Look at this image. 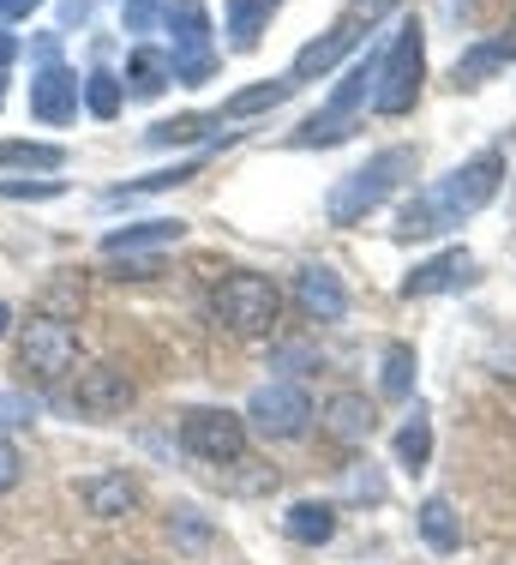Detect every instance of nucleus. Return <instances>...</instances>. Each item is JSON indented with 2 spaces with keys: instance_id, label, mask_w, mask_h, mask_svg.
<instances>
[{
  "instance_id": "f257e3e1",
  "label": "nucleus",
  "mask_w": 516,
  "mask_h": 565,
  "mask_svg": "<svg viewBox=\"0 0 516 565\" xmlns=\"http://www.w3.org/2000/svg\"><path fill=\"white\" fill-rule=\"evenodd\" d=\"M420 169V157L409 151V145H390V151H378V157H366V163L355 174H343V181L331 186V199H324V211H331V223L336 228H355L366 223L378 205H385L390 193H397L402 181Z\"/></svg>"
},
{
  "instance_id": "f03ea898",
  "label": "nucleus",
  "mask_w": 516,
  "mask_h": 565,
  "mask_svg": "<svg viewBox=\"0 0 516 565\" xmlns=\"http://www.w3.org/2000/svg\"><path fill=\"white\" fill-rule=\"evenodd\" d=\"M420 78H427V31L420 19H402L397 36L385 49V66H378V90H373V109L378 115H409L420 103Z\"/></svg>"
},
{
  "instance_id": "7ed1b4c3",
  "label": "nucleus",
  "mask_w": 516,
  "mask_h": 565,
  "mask_svg": "<svg viewBox=\"0 0 516 565\" xmlns=\"http://www.w3.org/2000/svg\"><path fill=\"white\" fill-rule=\"evenodd\" d=\"M211 313H216V326L240 331V338H258V331L277 326L282 289H277L270 277H258V271H228V277L211 289Z\"/></svg>"
},
{
  "instance_id": "20e7f679",
  "label": "nucleus",
  "mask_w": 516,
  "mask_h": 565,
  "mask_svg": "<svg viewBox=\"0 0 516 565\" xmlns=\"http://www.w3.org/2000/svg\"><path fill=\"white\" fill-rule=\"evenodd\" d=\"M390 7H402V0H348V7H343V19H336L324 36H312V43L301 49V55H294L289 78H294V85H301V78H324V73H331V66L343 61V55H355V49H361V36L373 31V24L385 19Z\"/></svg>"
},
{
  "instance_id": "39448f33",
  "label": "nucleus",
  "mask_w": 516,
  "mask_h": 565,
  "mask_svg": "<svg viewBox=\"0 0 516 565\" xmlns=\"http://www.w3.org/2000/svg\"><path fill=\"white\" fill-rule=\"evenodd\" d=\"M498 186H505V151H481V157H469V163H456L451 174L439 181V193H432V205L444 211V223H463L474 217V211H486L498 199Z\"/></svg>"
},
{
  "instance_id": "423d86ee",
  "label": "nucleus",
  "mask_w": 516,
  "mask_h": 565,
  "mask_svg": "<svg viewBox=\"0 0 516 565\" xmlns=\"http://www.w3.org/2000/svg\"><path fill=\"white\" fill-rule=\"evenodd\" d=\"M162 19H169L174 31V85H205V78L216 73V49H211V12L205 0H169L162 7Z\"/></svg>"
},
{
  "instance_id": "0eeeda50",
  "label": "nucleus",
  "mask_w": 516,
  "mask_h": 565,
  "mask_svg": "<svg viewBox=\"0 0 516 565\" xmlns=\"http://www.w3.org/2000/svg\"><path fill=\"white\" fill-rule=\"evenodd\" d=\"M73 361H78V331L66 326V319H54V313H36L31 326H24V338H19V367L31 373V380H66L73 373Z\"/></svg>"
},
{
  "instance_id": "6e6552de",
  "label": "nucleus",
  "mask_w": 516,
  "mask_h": 565,
  "mask_svg": "<svg viewBox=\"0 0 516 565\" xmlns=\"http://www.w3.org/2000/svg\"><path fill=\"white\" fill-rule=\"evenodd\" d=\"M240 422H247L252 434H265V439H301L312 427V397L294 380H270V385H258V392H252V403H247Z\"/></svg>"
},
{
  "instance_id": "1a4fd4ad",
  "label": "nucleus",
  "mask_w": 516,
  "mask_h": 565,
  "mask_svg": "<svg viewBox=\"0 0 516 565\" xmlns=\"http://www.w3.org/2000/svg\"><path fill=\"white\" fill-rule=\"evenodd\" d=\"M181 446H186V457L216 463V469L240 463V457H247V422H240L235 409H186Z\"/></svg>"
},
{
  "instance_id": "9d476101",
  "label": "nucleus",
  "mask_w": 516,
  "mask_h": 565,
  "mask_svg": "<svg viewBox=\"0 0 516 565\" xmlns=\"http://www.w3.org/2000/svg\"><path fill=\"white\" fill-rule=\"evenodd\" d=\"M73 409L85 422H108V415H127L132 409V380L120 367H85L73 385Z\"/></svg>"
},
{
  "instance_id": "9b49d317",
  "label": "nucleus",
  "mask_w": 516,
  "mask_h": 565,
  "mask_svg": "<svg viewBox=\"0 0 516 565\" xmlns=\"http://www.w3.org/2000/svg\"><path fill=\"white\" fill-rule=\"evenodd\" d=\"M294 307H301L307 319H319V326L343 319V313H348V289H343V277H336L331 265H301V277H294Z\"/></svg>"
},
{
  "instance_id": "f8f14e48",
  "label": "nucleus",
  "mask_w": 516,
  "mask_h": 565,
  "mask_svg": "<svg viewBox=\"0 0 516 565\" xmlns=\"http://www.w3.org/2000/svg\"><path fill=\"white\" fill-rule=\"evenodd\" d=\"M378 66H385V49H366V55L343 73V85L331 90V103H324L319 115H331V120H343V127H355V115L373 103V90H378Z\"/></svg>"
},
{
  "instance_id": "ddd939ff",
  "label": "nucleus",
  "mask_w": 516,
  "mask_h": 565,
  "mask_svg": "<svg viewBox=\"0 0 516 565\" xmlns=\"http://www.w3.org/2000/svg\"><path fill=\"white\" fill-rule=\"evenodd\" d=\"M78 78L66 73V66H43V73L31 78V115L49 120V127H66V120H78Z\"/></svg>"
},
{
  "instance_id": "4468645a",
  "label": "nucleus",
  "mask_w": 516,
  "mask_h": 565,
  "mask_svg": "<svg viewBox=\"0 0 516 565\" xmlns=\"http://www.w3.org/2000/svg\"><path fill=\"white\" fill-rule=\"evenodd\" d=\"M78 500H85L90 518L115 523V518H127V511L139 505V481H132L127 469H103V476H90L85 488H78Z\"/></svg>"
},
{
  "instance_id": "2eb2a0df",
  "label": "nucleus",
  "mask_w": 516,
  "mask_h": 565,
  "mask_svg": "<svg viewBox=\"0 0 516 565\" xmlns=\"http://www.w3.org/2000/svg\"><path fill=\"white\" fill-rule=\"evenodd\" d=\"M505 66H516V31L486 36V43L463 49V55H456V66H451V78H456L463 90H474V85H486L493 73H505Z\"/></svg>"
},
{
  "instance_id": "dca6fc26",
  "label": "nucleus",
  "mask_w": 516,
  "mask_h": 565,
  "mask_svg": "<svg viewBox=\"0 0 516 565\" xmlns=\"http://www.w3.org/2000/svg\"><path fill=\"white\" fill-rule=\"evenodd\" d=\"M469 277H474V259H469L463 247H444L439 259L415 265V271L402 277V295L420 301V295H444V289H456V282H469Z\"/></svg>"
},
{
  "instance_id": "f3484780",
  "label": "nucleus",
  "mask_w": 516,
  "mask_h": 565,
  "mask_svg": "<svg viewBox=\"0 0 516 565\" xmlns=\"http://www.w3.org/2000/svg\"><path fill=\"white\" fill-rule=\"evenodd\" d=\"M373 427H378V415L361 392H336L331 403H324V434H331L336 446H366Z\"/></svg>"
},
{
  "instance_id": "a211bd4d",
  "label": "nucleus",
  "mask_w": 516,
  "mask_h": 565,
  "mask_svg": "<svg viewBox=\"0 0 516 565\" xmlns=\"http://www.w3.org/2000/svg\"><path fill=\"white\" fill-rule=\"evenodd\" d=\"M181 235H186V223L151 217V223H132V228H115V235H103V253H108V259H120V253H144V247H174Z\"/></svg>"
},
{
  "instance_id": "6ab92c4d",
  "label": "nucleus",
  "mask_w": 516,
  "mask_h": 565,
  "mask_svg": "<svg viewBox=\"0 0 516 565\" xmlns=\"http://www.w3.org/2000/svg\"><path fill=\"white\" fill-rule=\"evenodd\" d=\"M282 535H289V542H301V547H324V542L336 535V505H324V500L289 505V518H282Z\"/></svg>"
},
{
  "instance_id": "aec40b11",
  "label": "nucleus",
  "mask_w": 516,
  "mask_h": 565,
  "mask_svg": "<svg viewBox=\"0 0 516 565\" xmlns=\"http://www.w3.org/2000/svg\"><path fill=\"white\" fill-rule=\"evenodd\" d=\"M127 85H132V97H162V90L174 85V61H169V49H151V43L132 49V61H127Z\"/></svg>"
},
{
  "instance_id": "412c9836",
  "label": "nucleus",
  "mask_w": 516,
  "mask_h": 565,
  "mask_svg": "<svg viewBox=\"0 0 516 565\" xmlns=\"http://www.w3.org/2000/svg\"><path fill=\"white\" fill-rule=\"evenodd\" d=\"M415 523H420V542H427L432 554H456V547H463V518H456L451 500H427Z\"/></svg>"
},
{
  "instance_id": "4be33fe9",
  "label": "nucleus",
  "mask_w": 516,
  "mask_h": 565,
  "mask_svg": "<svg viewBox=\"0 0 516 565\" xmlns=\"http://www.w3.org/2000/svg\"><path fill=\"white\" fill-rule=\"evenodd\" d=\"M289 97H294V78H258V85L235 90V97L223 103V120H247V115H265V109H277V103H289Z\"/></svg>"
},
{
  "instance_id": "5701e85b",
  "label": "nucleus",
  "mask_w": 516,
  "mask_h": 565,
  "mask_svg": "<svg viewBox=\"0 0 516 565\" xmlns=\"http://www.w3.org/2000/svg\"><path fill=\"white\" fill-rule=\"evenodd\" d=\"M270 19H277V0H228V43L258 49V36H265Z\"/></svg>"
},
{
  "instance_id": "b1692460",
  "label": "nucleus",
  "mask_w": 516,
  "mask_h": 565,
  "mask_svg": "<svg viewBox=\"0 0 516 565\" xmlns=\"http://www.w3.org/2000/svg\"><path fill=\"white\" fill-rule=\"evenodd\" d=\"M66 151L43 139H0V169H61Z\"/></svg>"
},
{
  "instance_id": "393cba45",
  "label": "nucleus",
  "mask_w": 516,
  "mask_h": 565,
  "mask_svg": "<svg viewBox=\"0 0 516 565\" xmlns=\"http://www.w3.org/2000/svg\"><path fill=\"white\" fill-rule=\"evenodd\" d=\"M427 457H432V422L415 409L409 422H402V434H397V463L402 469H427Z\"/></svg>"
},
{
  "instance_id": "a878e982",
  "label": "nucleus",
  "mask_w": 516,
  "mask_h": 565,
  "mask_svg": "<svg viewBox=\"0 0 516 565\" xmlns=\"http://www.w3.org/2000/svg\"><path fill=\"white\" fill-rule=\"evenodd\" d=\"M385 397H409L415 392V349L409 343H385V380H378Z\"/></svg>"
},
{
  "instance_id": "bb28decb",
  "label": "nucleus",
  "mask_w": 516,
  "mask_h": 565,
  "mask_svg": "<svg viewBox=\"0 0 516 565\" xmlns=\"http://www.w3.org/2000/svg\"><path fill=\"white\" fill-rule=\"evenodd\" d=\"M211 127H223V115H174V120H157L144 139L151 145H193L198 132H211Z\"/></svg>"
},
{
  "instance_id": "cd10ccee",
  "label": "nucleus",
  "mask_w": 516,
  "mask_h": 565,
  "mask_svg": "<svg viewBox=\"0 0 516 565\" xmlns=\"http://www.w3.org/2000/svg\"><path fill=\"white\" fill-rule=\"evenodd\" d=\"M78 90H85V109L97 115V120H115V115H120V97H127V90H120V78L103 73V66H97V73H90Z\"/></svg>"
},
{
  "instance_id": "c85d7f7f",
  "label": "nucleus",
  "mask_w": 516,
  "mask_h": 565,
  "mask_svg": "<svg viewBox=\"0 0 516 565\" xmlns=\"http://www.w3.org/2000/svg\"><path fill=\"white\" fill-rule=\"evenodd\" d=\"M169 542H181L186 554H198V547H211V523L198 518V511H169Z\"/></svg>"
},
{
  "instance_id": "c756f323",
  "label": "nucleus",
  "mask_w": 516,
  "mask_h": 565,
  "mask_svg": "<svg viewBox=\"0 0 516 565\" xmlns=\"http://www.w3.org/2000/svg\"><path fill=\"white\" fill-rule=\"evenodd\" d=\"M198 169H205V157H186V163H174V169H157V174H144V181H132V193H162V186H181V181H193Z\"/></svg>"
},
{
  "instance_id": "7c9ffc66",
  "label": "nucleus",
  "mask_w": 516,
  "mask_h": 565,
  "mask_svg": "<svg viewBox=\"0 0 516 565\" xmlns=\"http://www.w3.org/2000/svg\"><path fill=\"white\" fill-rule=\"evenodd\" d=\"M157 19H162V0H120V24H127V36H144Z\"/></svg>"
},
{
  "instance_id": "2f4dec72",
  "label": "nucleus",
  "mask_w": 516,
  "mask_h": 565,
  "mask_svg": "<svg viewBox=\"0 0 516 565\" xmlns=\"http://www.w3.org/2000/svg\"><path fill=\"white\" fill-rule=\"evenodd\" d=\"M31 422H36V397L0 392V427H31Z\"/></svg>"
},
{
  "instance_id": "473e14b6",
  "label": "nucleus",
  "mask_w": 516,
  "mask_h": 565,
  "mask_svg": "<svg viewBox=\"0 0 516 565\" xmlns=\"http://www.w3.org/2000/svg\"><path fill=\"white\" fill-rule=\"evenodd\" d=\"M61 181H0V199H61Z\"/></svg>"
},
{
  "instance_id": "72a5a7b5",
  "label": "nucleus",
  "mask_w": 516,
  "mask_h": 565,
  "mask_svg": "<svg viewBox=\"0 0 516 565\" xmlns=\"http://www.w3.org/2000/svg\"><path fill=\"white\" fill-rule=\"evenodd\" d=\"M108 271H115L120 282H144V277H157V259H139V253H120V259H108Z\"/></svg>"
},
{
  "instance_id": "f704fd0d",
  "label": "nucleus",
  "mask_w": 516,
  "mask_h": 565,
  "mask_svg": "<svg viewBox=\"0 0 516 565\" xmlns=\"http://www.w3.org/2000/svg\"><path fill=\"white\" fill-rule=\"evenodd\" d=\"M19 476H24V457H19V446H12V439H0V493H12V488H19Z\"/></svg>"
},
{
  "instance_id": "c9c22d12",
  "label": "nucleus",
  "mask_w": 516,
  "mask_h": 565,
  "mask_svg": "<svg viewBox=\"0 0 516 565\" xmlns=\"http://www.w3.org/2000/svg\"><path fill=\"white\" fill-rule=\"evenodd\" d=\"M348 493H355V500H385V481L378 476H348Z\"/></svg>"
},
{
  "instance_id": "e433bc0d",
  "label": "nucleus",
  "mask_w": 516,
  "mask_h": 565,
  "mask_svg": "<svg viewBox=\"0 0 516 565\" xmlns=\"http://www.w3.org/2000/svg\"><path fill=\"white\" fill-rule=\"evenodd\" d=\"M36 7H43V0H0V24H7V19H31Z\"/></svg>"
},
{
  "instance_id": "4c0bfd02",
  "label": "nucleus",
  "mask_w": 516,
  "mask_h": 565,
  "mask_svg": "<svg viewBox=\"0 0 516 565\" xmlns=\"http://www.w3.org/2000/svg\"><path fill=\"white\" fill-rule=\"evenodd\" d=\"M282 367H319V355H312V349H282Z\"/></svg>"
},
{
  "instance_id": "58836bf2",
  "label": "nucleus",
  "mask_w": 516,
  "mask_h": 565,
  "mask_svg": "<svg viewBox=\"0 0 516 565\" xmlns=\"http://www.w3.org/2000/svg\"><path fill=\"white\" fill-rule=\"evenodd\" d=\"M61 19H66V24H85V19H90V0H66Z\"/></svg>"
},
{
  "instance_id": "ea45409f",
  "label": "nucleus",
  "mask_w": 516,
  "mask_h": 565,
  "mask_svg": "<svg viewBox=\"0 0 516 565\" xmlns=\"http://www.w3.org/2000/svg\"><path fill=\"white\" fill-rule=\"evenodd\" d=\"M12 55H19V36H12L7 24H0V73H7V61H12Z\"/></svg>"
},
{
  "instance_id": "a19ab883",
  "label": "nucleus",
  "mask_w": 516,
  "mask_h": 565,
  "mask_svg": "<svg viewBox=\"0 0 516 565\" xmlns=\"http://www.w3.org/2000/svg\"><path fill=\"white\" fill-rule=\"evenodd\" d=\"M7 326H12V307H7V301H0V338H7Z\"/></svg>"
},
{
  "instance_id": "79ce46f5",
  "label": "nucleus",
  "mask_w": 516,
  "mask_h": 565,
  "mask_svg": "<svg viewBox=\"0 0 516 565\" xmlns=\"http://www.w3.org/2000/svg\"><path fill=\"white\" fill-rule=\"evenodd\" d=\"M0 97H7V73H0Z\"/></svg>"
},
{
  "instance_id": "37998d69",
  "label": "nucleus",
  "mask_w": 516,
  "mask_h": 565,
  "mask_svg": "<svg viewBox=\"0 0 516 565\" xmlns=\"http://www.w3.org/2000/svg\"><path fill=\"white\" fill-rule=\"evenodd\" d=\"M120 565H139V559H120Z\"/></svg>"
},
{
  "instance_id": "c03bdc74",
  "label": "nucleus",
  "mask_w": 516,
  "mask_h": 565,
  "mask_svg": "<svg viewBox=\"0 0 516 565\" xmlns=\"http://www.w3.org/2000/svg\"><path fill=\"white\" fill-rule=\"evenodd\" d=\"M510 31H516V24H510Z\"/></svg>"
}]
</instances>
